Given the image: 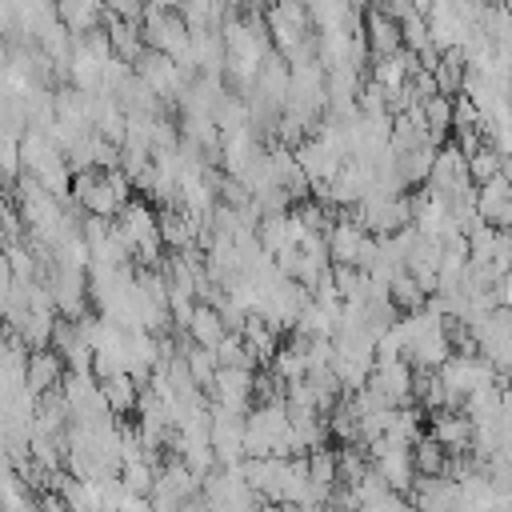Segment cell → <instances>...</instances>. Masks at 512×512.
<instances>
[{
	"label": "cell",
	"mask_w": 512,
	"mask_h": 512,
	"mask_svg": "<svg viewBox=\"0 0 512 512\" xmlns=\"http://www.w3.org/2000/svg\"><path fill=\"white\" fill-rule=\"evenodd\" d=\"M400 28H404V48H412L416 56L432 44V28H428V16H424V12H408V16L400 20Z\"/></svg>",
	"instance_id": "2e32d148"
},
{
	"label": "cell",
	"mask_w": 512,
	"mask_h": 512,
	"mask_svg": "<svg viewBox=\"0 0 512 512\" xmlns=\"http://www.w3.org/2000/svg\"><path fill=\"white\" fill-rule=\"evenodd\" d=\"M424 116H428V140L440 148L452 140V96L448 92H436L424 100Z\"/></svg>",
	"instance_id": "8fae6325"
},
{
	"label": "cell",
	"mask_w": 512,
	"mask_h": 512,
	"mask_svg": "<svg viewBox=\"0 0 512 512\" xmlns=\"http://www.w3.org/2000/svg\"><path fill=\"white\" fill-rule=\"evenodd\" d=\"M256 368H236V364H220L216 372V384L208 388V400L212 404H224V408H236V412H248L256 404Z\"/></svg>",
	"instance_id": "7a4b0ae2"
},
{
	"label": "cell",
	"mask_w": 512,
	"mask_h": 512,
	"mask_svg": "<svg viewBox=\"0 0 512 512\" xmlns=\"http://www.w3.org/2000/svg\"><path fill=\"white\" fill-rule=\"evenodd\" d=\"M428 432L436 440H444L448 452H472L476 420L464 408H436V412H428Z\"/></svg>",
	"instance_id": "277c9868"
},
{
	"label": "cell",
	"mask_w": 512,
	"mask_h": 512,
	"mask_svg": "<svg viewBox=\"0 0 512 512\" xmlns=\"http://www.w3.org/2000/svg\"><path fill=\"white\" fill-rule=\"evenodd\" d=\"M72 196H76L80 208L92 212V216H116V212L124 208V200H120L116 188L108 184L104 168H84V172H76V180H72Z\"/></svg>",
	"instance_id": "6da1fadb"
},
{
	"label": "cell",
	"mask_w": 512,
	"mask_h": 512,
	"mask_svg": "<svg viewBox=\"0 0 512 512\" xmlns=\"http://www.w3.org/2000/svg\"><path fill=\"white\" fill-rule=\"evenodd\" d=\"M448 444L444 440H436L432 432H424L416 444H412V460H416V472H428V476H440V472H448Z\"/></svg>",
	"instance_id": "7c38bea8"
},
{
	"label": "cell",
	"mask_w": 512,
	"mask_h": 512,
	"mask_svg": "<svg viewBox=\"0 0 512 512\" xmlns=\"http://www.w3.org/2000/svg\"><path fill=\"white\" fill-rule=\"evenodd\" d=\"M116 220H120V228L128 232V240L140 248V244H164V236H160V212L152 208V200H128L120 212H116Z\"/></svg>",
	"instance_id": "8992f818"
},
{
	"label": "cell",
	"mask_w": 512,
	"mask_h": 512,
	"mask_svg": "<svg viewBox=\"0 0 512 512\" xmlns=\"http://www.w3.org/2000/svg\"><path fill=\"white\" fill-rule=\"evenodd\" d=\"M388 92H392V88H384L380 80L368 76V80L360 84V96H356L360 112H364V116H384V112H388Z\"/></svg>",
	"instance_id": "e0dca14e"
},
{
	"label": "cell",
	"mask_w": 512,
	"mask_h": 512,
	"mask_svg": "<svg viewBox=\"0 0 512 512\" xmlns=\"http://www.w3.org/2000/svg\"><path fill=\"white\" fill-rule=\"evenodd\" d=\"M188 336H192L196 344H204V348H212V352H216V344L228 336V324H224V312H220V304H208V300H200V304H196V312H192Z\"/></svg>",
	"instance_id": "9c48e42d"
},
{
	"label": "cell",
	"mask_w": 512,
	"mask_h": 512,
	"mask_svg": "<svg viewBox=\"0 0 512 512\" xmlns=\"http://www.w3.org/2000/svg\"><path fill=\"white\" fill-rule=\"evenodd\" d=\"M100 388H104L108 408H112L116 416H136V404H140V388H144V384H140L132 372H112V376L100 380Z\"/></svg>",
	"instance_id": "30bf717a"
},
{
	"label": "cell",
	"mask_w": 512,
	"mask_h": 512,
	"mask_svg": "<svg viewBox=\"0 0 512 512\" xmlns=\"http://www.w3.org/2000/svg\"><path fill=\"white\" fill-rule=\"evenodd\" d=\"M364 40L372 48V56H392L404 48V28H400V16H392L388 8L372 4L364 12Z\"/></svg>",
	"instance_id": "5b68a950"
},
{
	"label": "cell",
	"mask_w": 512,
	"mask_h": 512,
	"mask_svg": "<svg viewBox=\"0 0 512 512\" xmlns=\"http://www.w3.org/2000/svg\"><path fill=\"white\" fill-rule=\"evenodd\" d=\"M368 384L376 392H384L392 404H416V364L408 356L396 360H380L376 372L368 376Z\"/></svg>",
	"instance_id": "3957f363"
},
{
	"label": "cell",
	"mask_w": 512,
	"mask_h": 512,
	"mask_svg": "<svg viewBox=\"0 0 512 512\" xmlns=\"http://www.w3.org/2000/svg\"><path fill=\"white\" fill-rule=\"evenodd\" d=\"M392 304H396L400 312H412V308H424V304H428V292L420 288V280H416L408 268H400V272L392 276Z\"/></svg>",
	"instance_id": "9a60e30c"
},
{
	"label": "cell",
	"mask_w": 512,
	"mask_h": 512,
	"mask_svg": "<svg viewBox=\"0 0 512 512\" xmlns=\"http://www.w3.org/2000/svg\"><path fill=\"white\" fill-rule=\"evenodd\" d=\"M296 160H300V168L312 176V184H316V180H332V176L340 172V164H344V156L332 152L320 136H308V140L296 148Z\"/></svg>",
	"instance_id": "ba28073f"
},
{
	"label": "cell",
	"mask_w": 512,
	"mask_h": 512,
	"mask_svg": "<svg viewBox=\"0 0 512 512\" xmlns=\"http://www.w3.org/2000/svg\"><path fill=\"white\" fill-rule=\"evenodd\" d=\"M64 372H68V360H64V352L60 348H32V356H28V388L32 392H52V388H60V380H64Z\"/></svg>",
	"instance_id": "52a82bcc"
},
{
	"label": "cell",
	"mask_w": 512,
	"mask_h": 512,
	"mask_svg": "<svg viewBox=\"0 0 512 512\" xmlns=\"http://www.w3.org/2000/svg\"><path fill=\"white\" fill-rule=\"evenodd\" d=\"M308 472H312V480H316L320 488H336V484H340V452L328 448V444L312 448V452H308Z\"/></svg>",
	"instance_id": "4fadbf2b"
},
{
	"label": "cell",
	"mask_w": 512,
	"mask_h": 512,
	"mask_svg": "<svg viewBox=\"0 0 512 512\" xmlns=\"http://www.w3.org/2000/svg\"><path fill=\"white\" fill-rule=\"evenodd\" d=\"M412 8H416V12H424V16H428V12H432V0H412Z\"/></svg>",
	"instance_id": "ac0fdd59"
},
{
	"label": "cell",
	"mask_w": 512,
	"mask_h": 512,
	"mask_svg": "<svg viewBox=\"0 0 512 512\" xmlns=\"http://www.w3.org/2000/svg\"><path fill=\"white\" fill-rule=\"evenodd\" d=\"M500 168H504V152H500L492 140H484V144L468 156V172H472L476 188H480V184H488L492 176H500Z\"/></svg>",
	"instance_id": "5bb4252c"
}]
</instances>
